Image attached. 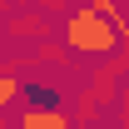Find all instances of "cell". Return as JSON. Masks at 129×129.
<instances>
[{
    "instance_id": "cell-1",
    "label": "cell",
    "mask_w": 129,
    "mask_h": 129,
    "mask_svg": "<svg viewBox=\"0 0 129 129\" xmlns=\"http://www.w3.org/2000/svg\"><path fill=\"white\" fill-rule=\"evenodd\" d=\"M60 45L75 55V60H109V55H124V35L114 30L109 20H99L94 10H64L60 15Z\"/></svg>"
},
{
    "instance_id": "cell-4",
    "label": "cell",
    "mask_w": 129,
    "mask_h": 129,
    "mask_svg": "<svg viewBox=\"0 0 129 129\" xmlns=\"http://www.w3.org/2000/svg\"><path fill=\"white\" fill-rule=\"evenodd\" d=\"M30 60H35V64H60V70H80V64H75V55H70L64 45H55V40H40Z\"/></svg>"
},
{
    "instance_id": "cell-9",
    "label": "cell",
    "mask_w": 129,
    "mask_h": 129,
    "mask_svg": "<svg viewBox=\"0 0 129 129\" xmlns=\"http://www.w3.org/2000/svg\"><path fill=\"white\" fill-rule=\"evenodd\" d=\"M64 5H70V10H75V5H84V0H64Z\"/></svg>"
},
{
    "instance_id": "cell-6",
    "label": "cell",
    "mask_w": 129,
    "mask_h": 129,
    "mask_svg": "<svg viewBox=\"0 0 129 129\" xmlns=\"http://www.w3.org/2000/svg\"><path fill=\"white\" fill-rule=\"evenodd\" d=\"M20 89H25V84H20L15 70H0V114L10 109V104H20Z\"/></svg>"
},
{
    "instance_id": "cell-11",
    "label": "cell",
    "mask_w": 129,
    "mask_h": 129,
    "mask_svg": "<svg viewBox=\"0 0 129 129\" xmlns=\"http://www.w3.org/2000/svg\"><path fill=\"white\" fill-rule=\"evenodd\" d=\"M10 5H15V0H10Z\"/></svg>"
},
{
    "instance_id": "cell-5",
    "label": "cell",
    "mask_w": 129,
    "mask_h": 129,
    "mask_svg": "<svg viewBox=\"0 0 129 129\" xmlns=\"http://www.w3.org/2000/svg\"><path fill=\"white\" fill-rule=\"evenodd\" d=\"M84 10H94V15L109 20L119 35H129V20H124V10H119V0H84Z\"/></svg>"
},
{
    "instance_id": "cell-8",
    "label": "cell",
    "mask_w": 129,
    "mask_h": 129,
    "mask_svg": "<svg viewBox=\"0 0 129 129\" xmlns=\"http://www.w3.org/2000/svg\"><path fill=\"white\" fill-rule=\"evenodd\" d=\"M75 129H119V124H75Z\"/></svg>"
},
{
    "instance_id": "cell-7",
    "label": "cell",
    "mask_w": 129,
    "mask_h": 129,
    "mask_svg": "<svg viewBox=\"0 0 129 129\" xmlns=\"http://www.w3.org/2000/svg\"><path fill=\"white\" fill-rule=\"evenodd\" d=\"M35 5H40V15H45V20H50V15H64V10H70L64 0H35Z\"/></svg>"
},
{
    "instance_id": "cell-3",
    "label": "cell",
    "mask_w": 129,
    "mask_h": 129,
    "mask_svg": "<svg viewBox=\"0 0 129 129\" xmlns=\"http://www.w3.org/2000/svg\"><path fill=\"white\" fill-rule=\"evenodd\" d=\"M0 30H5V40H50V20L40 10H20V15L10 10Z\"/></svg>"
},
{
    "instance_id": "cell-10",
    "label": "cell",
    "mask_w": 129,
    "mask_h": 129,
    "mask_svg": "<svg viewBox=\"0 0 129 129\" xmlns=\"http://www.w3.org/2000/svg\"><path fill=\"white\" fill-rule=\"evenodd\" d=\"M0 129H10V124H5V114H0Z\"/></svg>"
},
{
    "instance_id": "cell-2",
    "label": "cell",
    "mask_w": 129,
    "mask_h": 129,
    "mask_svg": "<svg viewBox=\"0 0 129 129\" xmlns=\"http://www.w3.org/2000/svg\"><path fill=\"white\" fill-rule=\"evenodd\" d=\"M15 129H75V119L64 104H20Z\"/></svg>"
}]
</instances>
